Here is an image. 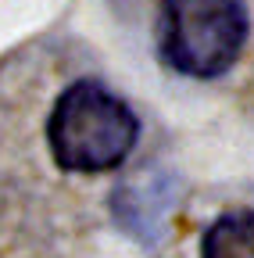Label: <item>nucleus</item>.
Wrapping results in <instances>:
<instances>
[{"instance_id": "obj_1", "label": "nucleus", "mask_w": 254, "mask_h": 258, "mask_svg": "<svg viewBox=\"0 0 254 258\" xmlns=\"http://www.w3.org/2000/svg\"><path fill=\"white\" fill-rule=\"evenodd\" d=\"M140 140L136 111L97 79H75L61 90L47 118V144L61 169L108 172L118 169Z\"/></svg>"}, {"instance_id": "obj_2", "label": "nucleus", "mask_w": 254, "mask_h": 258, "mask_svg": "<svg viewBox=\"0 0 254 258\" xmlns=\"http://www.w3.org/2000/svg\"><path fill=\"white\" fill-rule=\"evenodd\" d=\"M250 36L247 0H161L157 54L186 79H218L240 61Z\"/></svg>"}, {"instance_id": "obj_3", "label": "nucleus", "mask_w": 254, "mask_h": 258, "mask_svg": "<svg viewBox=\"0 0 254 258\" xmlns=\"http://www.w3.org/2000/svg\"><path fill=\"white\" fill-rule=\"evenodd\" d=\"M183 201V183L165 165H143L129 172L108 198L115 226L136 244L154 247L168 233V219Z\"/></svg>"}, {"instance_id": "obj_4", "label": "nucleus", "mask_w": 254, "mask_h": 258, "mask_svg": "<svg viewBox=\"0 0 254 258\" xmlns=\"http://www.w3.org/2000/svg\"><path fill=\"white\" fill-rule=\"evenodd\" d=\"M201 258H254V208L222 212L201 237Z\"/></svg>"}]
</instances>
